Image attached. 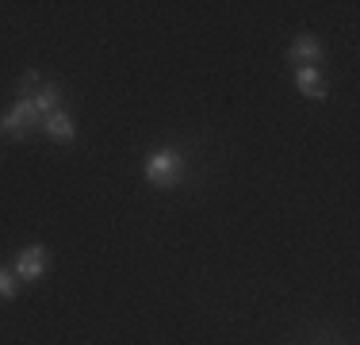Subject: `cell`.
Listing matches in <instances>:
<instances>
[{"label":"cell","instance_id":"cell-1","mask_svg":"<svg viewBox=\"0 0 360 345\" xmlns=\"http://www.w3.org/2000/svg\"><path fill=\"white\" fill-rule=\"evenodd\" d=\"M184 172H188V165L176 150H158L146 158V180L153 188H176L184 180Z\"/></svg>","mask_w":360,"mask_h":345},{"label":"cell","instance_id":"cell-2","mask_svg":"<svg viewBox=\"0 0 360 345\" xmlns=\"http://www.w3.org/2000/svg\"><path fill=\"white\" fill-rule=\"evenodd\" d=\"M39 127H42L39 108H35L31 100H23V96H20V104H15V108L4 115V134H12V138H27L31 131H39Z\"/></svg>","mask_w":360,"mask_h":345},{"label":"cell","instance_id":"cell-3","mask_svg":"<svg viewBox=\"0 0 360 345\" xmlns=\"http://www.w3.org/2000/svg\"><path fill=\"white\" fill-rule=\"evenodd\" d=\"M288 58H291V62H295L299 69H319V62H322V46H319V39H314V34H299V39L291 42Z\"/></svg>","mask_w":360,"mask_h":345},{"label":"cell","instance_id":"cell-4","mask_svg":"<svg viewBox=\"0 0 360 345\" xmlns=\"http://www.w3.org/2000/svg\"><path fill=\"white\" fill-rule=\"evenodd\" d=\"M42 272H46V249H42V246H27L20 253V261H15V276L27 280V284H35Z\"/></svg>","mask_w":360,"mask_h":345},{"label":"cell","instance_id":"cell-5","mask_svg":"<svg viewBox=\"0 0 360 345\" xmlns=\"http://www.w3.org/2000/svg\"><path fill=\"white\" fill-rule=\"evenodd\" d=\"M42 131H46V138H54V142H73V119L70 115H65V111L62 108H58V111H50V115H42Z\"/></svg>","mask_w":360,"mask_h":345},{"label":"cell","instance_id":"cell-6","mask_svg":"<svg viewBox=\"0 0 360 345\" xmlns=\"http://www.w3.org/2000/svg\"><path fill=\"white\" fill-rule=\"evenodd\" d=\"M23 100H31L39 108V115H50V111H58L62 108V89L58 84H39L35 92H27Z\"/></svg>","mask_w":360,"mask_h":345},{"label":"cell","instance_id":"cell-7","mask_svg":"<svg viewBox=\"0 0 360 345\" xmlns=\"http://www.w3.org/2000/svg\"><path fill=\"white\" fill-rule=\"evenodd\" d=\"M295 84H299V92H303V96H311V100H322L326 96V84H322L319 69H295Z\"/></svg>","mask_w":360,"mask_h":345},{"label":"cell","instance_id":"cell-8","mask_svg":"<svg viewBox=\"0 0 360 345\" xmlns=\"http://www.w3.org/2000/svg\"><path fill=\"white\" fill-rule=\"evenodd\" d=\"M15 288H20V276L12 269H0V299H12Z\"/></svg>","mask_w":360,"mask_h":345},{"label":"cell","instance_id":"cell-9","mask_svg":"<svg viewBox=\"0 0 360 345\" xmlns=\"http://www.w3.org/2000/svg\"><path fill=\"white\" fill-rule=\"evenodd\" d=\"M39 73H35V69H31V73H23V81H20V92H23V96H27V92H35L39 89Z\"/></svg>","mask_w":360,"mask_h":345},{"label":"cell","instance_id":"cell-10","mask_svg":"<svg viewBox=\"0 0 360 345\" xmlns=\"http://www.w3.org/2000/svg\"><path fill=\"white\" fill-rule=\"evenodd\" d=\"M0 134H4V119H0Z\"/></svg>","mask_w":360,"mask_h":345}]
</instances>
